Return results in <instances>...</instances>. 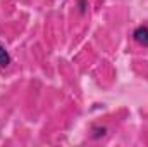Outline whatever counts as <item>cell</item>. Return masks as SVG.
Listing matches in <instances>:
<instances>
[{"instance_id":"cell-1","label":"cell","mask_w":148,"mask_h":147,"mask_svg":"<svg viewBox=\"0 0 148 147\" xmlns=\"http://www.w3.org/2000/svg\"><path fill=\"white\" fill-rule=\"evenodd\" d=\"M133 37H134V40H136L140 45L148 47V26H138V28L134 30Z\"/></svg>"},{"instance_id":"cell-2","label":"cell","mask_w":148,"mask_h":147,"mask_svg":"<svg viewBox=\"0 0 148 147\" xmlns=\"http://www.w3.org/2000/svg\"><path fill=\"white\" fill-rule=\"evenodd\" d=\"M10 64V55L3 45H0V68H5Z\"/></svg>"}]
</instances>
